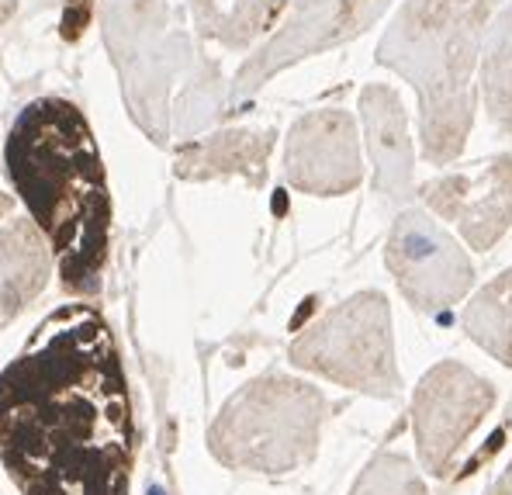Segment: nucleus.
Listing matches in <instances>:
<instances>
[{
  "label": "nucleus",
  "mask_w": 512,
  "mask_h": 495,
  "mask_svg": "<svg viewBox=\"0 0 512 495\" xmlns=\"http://www.w3.org/2000/svg\"><path fill=\"white\" fill-rule=\"evenodd\" d=\"M464 329L478 347L512 367V270L474 298L471 309L464 312Z\"/></svg>",
  "instance_id": "nucleus-9"
},
{
  "label": "nucleus",
  "mask_w": 512,
  "mask_h": 495,
  "mask_svg": "<svg viewBox=\"0 0 512 495\" xmlns=\"http://www.w3.org/2000/svg\"><path fill=\"white\" fill-rule=\"evenodd\" d=\"M0 461L21 495H128L135 416L97 309L63 305L4 367Z\"/></svg>",
  "instance_id": "nucleus-1"
},
{
  "label": "nucleus",
  "mask_w": 512,
  "mask_h": 495,
  "mask_svg": "<svg viewBox=\"0 0 512 495\" xmlns=\"http://www.w3.org/2000/svg\"><path fill=\"white\" fill-rule=\"evenodd\" d=\"M350 495H429V489L409 457L395 454V450H381L360 471Z\"/></svg>",
  "instance_id": "nucleus-10"
},
{
  "label": "nucleus",
  "mask_w": 512,
  "mask_h": 495,
  "mask_svg": "<svg viewBox=\"0 0 512 495\" xmlns=\"http://www.w3.org/2000/svg\"><path fill=\"white\" fill-rule=\"evenodd\" d=\"M388 267L416 309L440 312L471 288V264L457 243L419 212L402 215L388 239Z\"/></svg>",
  "instance_id": "nucleus-6"
},
{
  "label": "nucleus",
  "mask_w": 512,
  "mask_h": 495,
  "mask_svg": "<svg viewBox=\"0 0 512 495\" xmlns=\"http://www.w3.org/2000/svg\"><path fill=\"white\" fill-rule=\"evenodd\" d=\"M495 409V385L471 367L447 360L433 367L412 399V430H416L419 461L433 478H447L461 447Z\"/></svg>",
  "instance_id": "nucleus-5"
},
{
  "label": "nucleus",
  "mask_w": 512,
  "mask_h": 495,
  "mask_svg": "<svg viewBox=\"0 0 512 495\" xmlns=\"http://www.w3.org/2000/svg\"><path fill=\"white\" fill-rule=\"evenodd\" d=\"M423 194L433 212L457 222L474 250H488L512 222V160H495L474 177H443Z\"/></svg>",
  "instance_id": "nucleus-7"
},
{
  "label": "nucleus",
  "mask_w": 512,
  "mask_h": 495,
  "mask_svg": "<svg viewBox=\"0 0 512 495\" xmlns=\"http://www.w3.org/2000/svg\"><path fill=\"white\" fill-rule=\"evenodd\" d=\"M291 360L374 399H395L402 388L391 347L388 302L378 291H364L315 322L291 347Z\"/></svg>",
  "instance_id": "nucleus-4"
},
{
  "label": "nucleus",
  "mask_w": 512,
  "mask_h": 495,
  "mask_svg": "<svg viewBox=\"0 0 512 495\" xmlns=\"http://www.w3.org/2000/svg\"><path fill=\"white\" fill-rule=\"evenodd\" d=\"M4 167L45 236L70 295H97L111 246V191L84 111L66 97H35L14 118Z\"/></svg>",
  "instance_id": "nucleus-2"
},
{
  "label": "nucleus",
  "mask_w": 512,
  "mask_h": 495,
  "mask_svg": "<svg viewBox=\"0 0 512 495\" xmlns=\"http://www.w3.org/2000/svg\"><path fill=\"white\" fill-rule=\"evenodd\" d=\"M288 177L315 194L350 191L360 180L350 122H343V118H308V122H301L288 146Z\"/></svg>",
  "instance_id": "nucleus-8"
},
{
  "label": "nucleus",
  "mask_w": 512,
  "mask_h": 495,
  "mask_svg": "<svg viewBox=\"0 0 512 495\" xmlns=\"http://www.w3.org/2000/svg\"><path fill=\"white\" fill-rule=\"evenodd\" d=\"M326 409L319 388L284 374H267L229 399L208 433V444L229 468L284 475L312 461Z\"/></svg>",
  "instance_id": "nucleus-3"
},
{
  "label": "nucleus",
  "mask_w": 512,
  "mask_h": 495,
  "mask_svg": "<svg viewBox=\"0 0 512 495\" xmlns=\"http://www.w3.org/2000/svg\"><path fill=\"white\" fill-rule=\"evenodd\" d=\"M488 495H512V464H509L506 471H502L499 482H495L492 489H488Z\"/></svg>",
  "instance_id": "nucleus-11"
},
{
  "label": "nucleus",
  "mask_w": 512,
  "mask_h": 495,
  "mask_svg": "<svg viewBox=\"0 0 512 495\" xmlns=\"http://www.w3.org/2000/svg\"><path fill=\"white\" fill-rule=\"evenodd\" d=\"M18 11V0H0V28L11 21V14Z\"/></svg>",
  "instance_id": "nucleus-12"
}]
</instances>
